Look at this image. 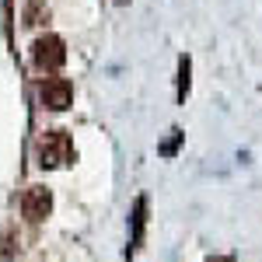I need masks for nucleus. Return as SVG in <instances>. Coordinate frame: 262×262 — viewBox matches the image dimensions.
Returning a JSON list of instances; mask_svg holds the SVG:
<instances>
[{
  "label": "nucleus",
  "mask_w": 262,
  "mask_h": 262,
  "mask_svg": "<svg viewBox=\"0 0 262 262\" xmlns=\"http://www.w3.org/2000/svg\"><path fill=\"white\" fill-rule=\"evenodd\" d=\"M206 262H231V259H206Z\"/></svg>",
  "instance_id": "6e6552de"
},
{
  "label": "nucleus",
  "mask_w": 262,
  "mask_h": 262,
  "mask_svg": "<svg viewBox=\"0 0 262 262\" xmlns=\"http://www.w3.org/2000/svg\"><path fill=\"white\" fill-rule=\"evenodd\" d=\"M35 158H39V168H60V164H70L77 154H74V140L63 133V129H49L35 140Z\"/></svg>",
  "instance_id": "f257e3e1"
},
{
  "label": "nucleus",
  "mask_w": 262,
  "mask_h": 262,
  "mask_svg": "<svg viewBox=\"0 0 262 262\" xmlns=\"http://www.w3.org/2000/svg\"><path fill=\"white\" fill-rule=\"evenodd\" d=\"M182 137H185V133H182V129H171V137H168V140H164L161 147H158V154H161V158H171V154H175V150H179Z\"/></svg>",
  "instance_id": "0eeeda50"
},
{
  "label": "nucleus",
  "mask_w": 262,
  "mask_h": 262,
  "mask_svg": "<svg viewBox=\"0 0 262 262\" xmlns=\"http://www.w3.org/2000/svg\"><path fill=\"white\" fill-rule=\"evenodd\" d=\"M39 101L49 112L70 108V101H74V84L67 81V77H46V81L39 84Z\"/></svg>",
  "instance_id": "7ed1b4c3"
},
{
  "label": "nucleus",
  "mask_w": 262,
  "mask_h": 262,
  "mask_svg": "<svg viewBox=\"0 0 262 262\" xmlns=\"http://www.w3.org/2000/svg\"><path fill=\"white\" fill-rule=\"evenodd\" d=\"M189 74H192V60L182 56L179 60V101H185V95H189Z\"/></svg>",
  "instance_id": "423d86ee"
},
{
  "label": "nucleus",
  "mask_w": 262,
  "mask_h": 262,
  "mask_svg": "<svg viewBox=\"0 0 262 262\" xmlns=\"http://www.w3.org/2000/svg\"><path fill=\"white\" fill-rule=\"evenodd\" d=\"M49 210H53V192H49L46 185H32V189L21 196V213H25V221L42 224L49 217Z\"/></svg>",
  "instance_id": "20e7f679"
},
{
  "label": "nucleus",
  "mask_w": 262,
  "mask_h": 262,
  "mask_svg": "<svg viewBox=\"0 0 262 262\" xmlns=\"http://www.w3.org/2000/svg\"><path fill=\"white\" fill-rule=\"evenodd\" d=\"M143 227H147V196H137V203H133V248H129V252L140 248Z\"/></svg>",
  "instance_id": "39448f33"
},
{
  "label": "nucleus",
  "mask_w": 262,
  "mask_h": 262,
  "mask_svg": "<svg viewBox=\"0 0 262 262\" xmlns=\"http://www.w3.org/2000/svg\"><path fill=\"white\" fill-rule=\"evenodd\" d=\"M32 60H35V67H39V70H46V74L60 70L63 63H67L63 39H56V35H39V39H35V46H32Z\"/></svg>",
  "instance_id": "f03ea898"
}]
</instances>
